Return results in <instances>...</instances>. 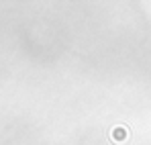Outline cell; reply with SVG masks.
Instances as JSON below:
<instances>
[{"instance_id":"cell-1","label":"cell","mask_w":151,"mask_h":145,"mask_svg":"<svg viewBox=\"0 0 151 145\" xmlns=\"http://www.w3.org/2000/svg\"><path fill=\"white\" fill-rule=\"evenodd\" d=\"M110 135H112V139H114V141H125L127 129H125V127H114V129L110 131Z\"/></svg>"}]
</instances>
